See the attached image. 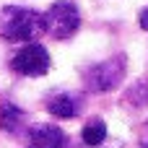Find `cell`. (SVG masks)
<instances>
[{
  "label": "cell",
  "instance_id": "obj_1",
  "mask_svg": "<svg viewBox=\"0 0 148 148\" xmlns=\"http://www.w3.org/2000/svg\"><path fill=\"white\" fill-rule=\"evenodd\" d=\"M44 34V13L21 5L0 8V36L5 42H34Z\"/></svg>",
  "mask_w": 148,
  "mask_h": 148
},
{
  "label": "cell",
  "instance_id": "obj_2",
  "mask_svg": "<svg viewBox=\"0 0 148 148\" xmlns=\"http://www.w3.org/2000/svg\"><path fill=\"white\" fill-rule=\"evenodd\" d=\"M81 26V13L73 0H57L44 13V31L52 39H70Z\"/></svg>",
  "mask_w": 148,
  "mask_h": 148
},
{
  "label": "cell",
  "instance_id": "obj_3",
  "mask_svg": "<svg viewBox=\"0 0 148 148\" xmlns=\"http://www.w3.org/2000/svg\"><path fill=\"white\" fill-rule=\"evenodd\" d=\"M125 65H127L125 55H114L104 62L91 65L83 75L88 91H112V88H117L125 78Z\"/></svg>",
  "mask_w": 148,
  "mask_h": 148
},
{
  "label": "cell",
  "instance_id": "obj_4",
  "mask_svg": "<svg viewBox=\"0 0 148 148\" xmlns=\"http://www.w3.org/2000/svg\"><path fill=\"white\" fill-rule=\"evenodd\" d=\"M10 70L18 73V75H26V78L47 75V70H49V52H47L42 44L29 42L26 47H21V49L10 57Z\"/></svg>",
  "mask_w": 148,
  "mask_h": 148
},
{
  "label": "cell",
  "instance_id": "obj_5",
  "mask_svg": "<svg viewBox=\"0 0 148 148\" xmlns=\"http://www.w3.org/2000/svg\"><path fill=\"white\" fill-rule=\"evenodd\" d=\"M31 148H65V133L55 125H36L29 130Z\"/></svg>",
  "mask_w": 148,
  "mask_h": 148
},
{
  "label": "cell",
  "instance_id": "obj_6",
  "mask_svg": "<svg viewBox=\"0 0 148 148\" xmlns=\"http://www.w3.org/2000/svg\"><path fill=\"white\" fill-rule=\"evenodd\" d=\"M47 109L55 114V117H60V120H73L75 114H78V109H81V104H78V99L73 96V94H52L49 99H47Z\"/></svg>",
  "mask_w": 148,
  "mask_h": 148
},
{
  "label": "cell",
  "instance_id": "obj_7",
  "mask_svg": "<svg viewBox=\"0 0 148 148\" xmlns=\"http://www.w3.org/2000/svg\"><path fill=\"white\" fill-rule=\"evenodd\" d=\"M81 140H83V146H88V148H99L107 140V122L101 117H91L83 125V130H81Z\"/></svg>",
  "mask_w": 148,
  "mask_h": 148
},
{
  "label": "cell",
  "instance_id": "obj_8",
  "mask_svg": "<svg viewBox=\"0 0 148 148\" xmlns=\"http://www.w3.org/2000/svg\"><path fill=\"white\" fill-rule=\"evenodd\" d=\"M23 120H26V114H23L18 107H13V104H3V109H0V127H3L5 133H10V135L21 133Z\"/></svg>",
  "mask_w": 148,
  "mask_h": 148
},
{
  "label": "cell",
  "instance_id": "obj_9",
  "mask_svg": "<svg viewBox=\"0 0 148 148\" xmlns=\"http://www.w3.org/2000/svg\"><path fill=\"white\" fill-rule=\"evenodd\" d=\"M127 101H130V104H135V107L148 104V81H138V83L127 91Z\"/></svg>",
  "mask_w": 148,
  "mask_h": 148
},
{
  "label": "cell",
  "instance_id": "obj_10",
  "mask_svg": "<svg viewBox=\"0 0 148 148\" xmlns=\"http://www.w3.org/2000/svg\"><path fill=\"white\" fill-rule=\"evenodd\" d=\"M138 23H140V29H146V31H148V5L140 10V16H138Z\"/></svg>",
  "mask_w": 148,
  "mask_h": 148
},
{
  "label": "cell",
  "instance_id": "obj_11",
  "mask_svg": "<svg viewBox=\"0 0 148 148\" xmlns=\"http://www.w3.org/2000/svg\"><path fill=\"white\" fill-rule=\"evenodd\" d=\"M140 148H148V122L140 127Z\"/></svg>",
  "mask_w": 148,
  "mask_h": 148
}]
</instances>
